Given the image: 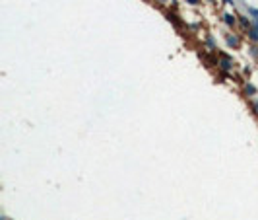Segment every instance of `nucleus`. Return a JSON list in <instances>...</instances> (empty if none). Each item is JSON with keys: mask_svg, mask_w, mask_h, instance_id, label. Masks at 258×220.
I'll return each instance as SVG.
<instances>
[{"mask_svg": "<svg viewBox=\"0 0 258 220\" xmlns=\"http://www.w3.org/2000/svg\"><path fill=\"white\" fill-rule=\"evenodd\" d=\"M256 107H258V103H256Z\"/></svg>", "mask_w": 258, "mask_h": 220, "instance_id": "obj_1", "label": "nucleus"}]
</instances>
